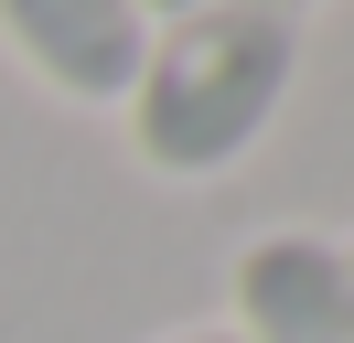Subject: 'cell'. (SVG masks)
I'll return each instance as SVG.
<instances>
[{"label": "cell", "instance_id": "1", "mask_svg": "<svg viewBox=\"0 0 354 343\" xmlns=\"http://www.w3.org/2000/svg\"><path fill=\"white\" fill-rule=\"evenodd\" d=\"M290 86H301V21L258 11V0H204L151 33L118 140L151 183H225L268 150Z\"/></svg>", "mask_w": 354, "mask_h": 343}, {"label": "cell", "instance_id": "2", "mask_svg": "<svg viewBox=\"0 0 354 343\" xmlns=\"http://www.w3.org/2000/svg\"><path fill=\"white\" fill-rule=\"evenodd\" d=\"M151 33L140 0H0V54L65 107H129Z\"/></svg>", "mask_w": 354, "mask_h": 343}, {"label": "cell", "instance_id": "3", "mask_svg": "<svg viewBox=\"0 0 354 343\" xmlns=\"http://www.w3.org/2000/svg\"><path fill=\"white\" fill-rule=\"evenodd\" d=\"M225 333L236 343H354V257L344 236H311V225H268L236 247L225 268Z\"/></svg>", "mask_w": 354, "mask_h": 343}, {"label": "cell", "instance_id": "4", "mask_svg": "<svg viewBox=\"0 0 354 343\" xmlns=\"http://www.w3.org/2000/svg\"><path fill=\"white\" fill-rule=\"evenodd\" d=\"M161 343H236L225 322H194V333H161Z\"/></svg>", "mask_w": 354, "mask_h": 343}, {"label": "cell", "instance_id": "5", "mask_svg": "<svg viewBox=\"0 0 354 343\" xmlns=\"http://www.w3.org/2000/svg\"><path fill=\"white\" fill-rule=\"evenodd\" d=\"M140 11H151V21H183V11H204V0H140Z\"/></svg>", "mask_w": 354, "mask_h": 343}, {"label": "cell", "instance_id": "6", "mask_svg": "<svg viewBox=\"0 0 354 343\" xmlns=\"http://www.w3.org/2000/svg\"><path fill=\"white\" fill-rule=\"evenodd\" d=\"M258 11H279V21H301V11H322V0H258Z\"/></svg>", "mask_w": 354, "mask_h": 343}, {"label": "cell", "instance_id": "7", "mask_svg": "<svg viewBox=\"0 0 354 343\" xmlns=\"http://www.w3.org/2000/svg\"><path fill=\"white\" fill-rule=\"evenodd\" d=\"M344 257H354V247H344Z\"/></svg>", "mask_w": 354, "mask_h": 343}]
</instances>
